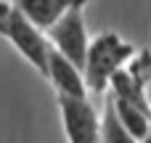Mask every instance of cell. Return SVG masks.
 <instances>
[{
    "label": "cell",
    "instance_id": "obj_9",
    "mask_svg": "<svg viewBox=\"0 0 151 143\" xmlns=\"http://www.w3.org/2000/svg\"><path fill=\"white\" fill-rule=\"evenodd\" d=\"M125 66H127V72L138 80V85H141L146 101L151 103V50H135Z\"/></svg>",
    "mask_w": 151,
    "mask_h": 143
},
{
    "label": "cell",
    "instance_id": "obj_6",
    "mask_svg": "<svg viewBox=\"0 0 151 143\" xmlns=\"http://www.w3.org/2000/svg\"><path fill=\"white\" fill-rule=\"evenodd\" d=\"M90 0H11V5L13 8H19L32 24H37L42 32L64 13V11H69V8H74V5H88Z\"/></svg>",
    "mask_w": 151,
    "mask_h": 143
},
{
    "label": "cell",
    "instance_id": "obj_4",
    "mask_svg": "<svg viewBox=\"0 0 151 143\" xmlns=\"http://www.w3.org/2000/svg\"><path fill=\"white\" fill-rule=\"evenodd\" d=\"M45 37H48L50 48H56L58 53H64L69 61H74L82 69L85 50H88V42H90V32H88V24H85V8L74 5L69 11H64L45 29Z\"/></svg>",
    "mask_w": 151,
    "mask_h": 143
},
{
    "label": "cell",
    "instance_id": "obj_2",
    "mask_svg": "<svg viewBox=\"0 0 151 143\" xmlns=\"http://www.w3.org/2000/svg\"><path fill=\"white\" fill-rule=\"evenodd\" d=\"M0 37H5L16 53L37 72V74H45V64H48V50H50V42L45 37V32L32 24L19 8H8L3 16H0Z\"/></svg>",
    "mask_w": 151,
    "mask_h": 143
},
{
    "label": "cell",
    "instance_id": "obj_10",
    "mask_svg": "<svg viewBox=\"0 0 151 143\" xmlns=\"http://www.w3.org/2000/svg\"><path fill=\"white\" fill-rule=\"evenodd\" d=\"M138 143H151V127H149V130H146V135H143V138H141V141H138Z\"/></svg>",
    "mask_w": 151,
    "mask_h": 143
},
{
    "label": "cell",
    "instance_id": "obj_5",
    "mask_svg": "<svg viewBox=\"0 0 151 143\" xmlns=\"http://www.w3.org/2000/svg\"><path fill=\"white\" fill-rule=\"evenodd\" d=\"M42 77H48L56 96H90L85 77H82V69L74 61H69L64 53H58L56 48L48 50V64H45Z\"/></svg>",
    "mask_w": 151,
    "mask_h": 143
},
{
    "label": "cell",
    "instance_id": "obj_3",
    "mask_svg": "<svg viewBox=\"0 0 151 143\" xmlns=\"http://www.w3.org/2000/svg\"><path fill=\"white\" fill-rule=\"evenodd\" d=\"M66 143H98L101 111L90 96H56Z\"/></svg>",
    "mask_w": 151,
    "mask_h": 143
},
{
    "label": "cell",
    "instance_id": "obj_8",
    "mask_svg": "<svg viewBox=\"0 0 151 143\" xmlns=\"http://www.w3.org/2000/svg\"><path fill=\"white\" fill-rule=\"evenodd\" d=\"M98 143H138L135 135H130L119 119L114 117V109L104 93V111H101V135H98Z\"/></svg>",
    "mask_w": 151,
    "mask_h": 143
},
{
    "label": "cell",
    "instance_id": "obj_7",
    "mask_svg": "<svg viewBox=\"0 0 151 143\" xmlns=\"http://www.w3.org/2000/svg\"><path fill=\"white\" fill-rule=\"evenodd\" d=\"M106 98H109V103H111L114 117L119 119V125H122L130 135H135V138L141 141V138L146 135V130L151 127V111L143 109V106H135V103L125 101V98H117V96H111V93H106Z\"/></svg>",
    "mask_w": 151,
    "mask_h": 143
},
{
    "label": "cell",
    "instance_id": "obj_1",
    "mask_svg": "<svg viewBox=\"0 0 151 143\" xmlns=\"http://www.w3.org/2000/svg\"><path fill=\"white\" fill-rule=\"evenodd\" d=\"M133 53H135V45L127 42L119 32H101L90 37L85 61H82V77H85L88 90L93 96H104L109 77L117 69H122Z\"/></svg>",
    "mask_w": 151,
    "mask_h": 143
}]
</instances>
